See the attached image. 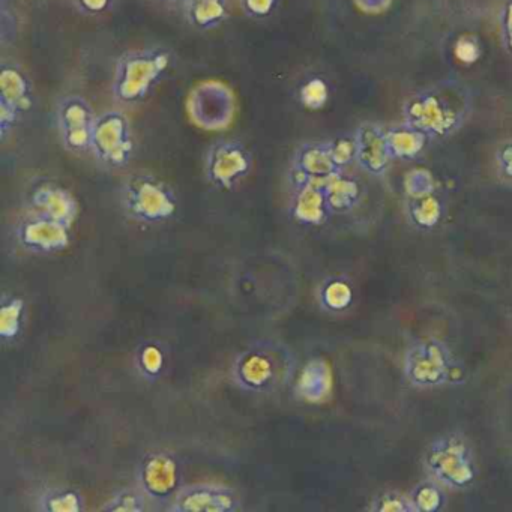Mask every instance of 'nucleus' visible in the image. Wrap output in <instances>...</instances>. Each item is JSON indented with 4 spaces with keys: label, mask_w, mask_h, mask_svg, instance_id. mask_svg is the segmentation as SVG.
<instances>
[{
    "label": "nucleus",
    "mask_w": 512,
    "mask_h": 512,
    "mask_svg": "<svg viewBox=\"0 0 512 512\" xmlns=\"http://www.w3.org/2000/svg\"><path fill=\"white\" fill-rule=\"evenodd\" d=\"M82 4L89 10L98 11L106 7L107 0H82Z\"/></svg>",
    "instance_id": "nucleus-29"
},
{
    "label": "nucleus",
    "mask_w": 512,
    "mask_h": 512,
    "mask_svg": "<svg viewBox=\"0 0 512 512\" xmlns=\"http://www.w3.org/2000/svg\"><path fill=\"white\" fill-rule=\"evenodd\" d=\"M91 151L100 163L109 167H124L134 154V139L130 121L121 112L98 116Z\"/></svg>",
    "instance_id": "nucleus-6"
},
{
    "label": "nucleus",
    "mask_w": 512,
    "mask_h": 512,
    "mask_svg": "<svg viewBox=\"0 0 512 512\" xmlns=\"http://www.w3.org/2000/svg\"><path fill=\"white\" fill-rule=\"evenodd\" d=\"M337 167L328 146H304L296 155L293 179L298 188L308 182H325L335 175Z\"/></svg>",
    "instance_id": "nucleus-15"
},
{
    "label": "nucleus",
    "mask_w": 512,
    "mask_h": 512,
    "mask_svg": "<svg viewBox=\"0 0 512 512\" xmlns=\"http://www.w3.org/2000/svg\"><path fill=\"white\" fill-rule=\"evenodd\" d=\"M277 364L274 356L262 349H251L242 353L235 364V379L242 388L263 391L274 383Z\"/></svg>",
    "instance_id": "nucleus-14"
},
{
    "label": "nucleus",
    "mask_w": 512,
    "mask_h": 512,
    "mask_svg": "<svg viewBox=\"0 0 512 512\" xmlns=\"http://www.w3.org/2000/svg\"><path fill=\"white\" fill-rule=\"evenodd\" d=\"M326 182V181H325ZM325 182H308L298 188L295 203H293V217L302 224H319L325 220L326 202Z\"/></svg>",
    "instance_id": "nucleus-17"
},
{
    "label": "nucleus",
    "mask_w": 512,
    "mask_h": 512,
    "mask_svg": "<svg viewBox=\"0 0 512 512\" xmlns=\"http://www.w3.org/2000/svg\"><path fill=\"white\" fill-rule=\"evenodd\" d=\"M139 479L143 491L154 499L175 496L178 493V463L166 452H155L143 460Z\"/></svg>",
    "instance_id": "nucleus-11"
},
{
    "label": "nucleus",
    "mask_w": 512,
    "mask_h": 512,
    "mask_svg": "<svg viewBox=\"0 0 512 512\" xmlns=\"http://www.w3.org/2000/svg\"><path fill=\"white\" fill-rule=\"evenodd\" d=\"M413 506L415 511L433 512L440 509V506L445 502V496H443L440 488L434 482H422L418 487L415 488L412 494Z\"/></svg>",
    "instance_id": "nucleus-23"
},
{
    "label": "nucleus",
    "mask_w": 512,
    "mask_h": 512,
    "mask_svg": "<svg viewBox=\"0 0 512 512\" xmlns=\"http://www.w3.org/2000/svg\"><path fill=\"white\" fill-rule=\"evenodd\" d=\"M59 133L65 146L74 152L91 151L97 116L82 97H68L59 103Z\"/></svg>",
    "instance_id": "nucleus-8"
},
{
    "label": "nucleus",
    "mask_w": 512,
    "mask_h": 512,
    "mask_svg": "<svg viewBox=\"0 0 512 512\" xmlns=\"http://www.w3.org/2000/svg\"><path fill=\"white\" fill-rule=\"evenodd\" d=\"M425 469L434 481L449 488L469 487L476 478L472 448L457 434H448L431 443L425 454Z\"/></svg>",
    "instance_id": "nucleus-2"
},
{
    "label": "nucleus",
    "mask_w": 512,
    "mask_h": 512,
    "mask_svg": "<svg viewBox=\"0 0 512 512\" xmlns=\"http://www.w3.org/2000/svg\"><path fill=\"white\" fill-rule=\"evenodd\" d=\"M169 68V56L160 50L124 56L116 67L113 94L122 103H140Z\"/></svg>",
    "instance_id": "nucleus-1"
},
{
    "label": "nucleus",
    "mask_w": 512,
    "mask_h": 512,
    "mask_svg": "<svg viewBox=\"0 0 512 512\" xmlns=\"http://www.w3.org/2000/svg\"><path fill=\"white\" fill-rule=\"evenodd\" d=\"M454 362L448 347L440 341L422 340L413 344L404 358V374L413 386L434 388L451 379Z\"/></svg>",
    "instance_id": "nucleus-5"
},
{
    "label": "nucleus",
    "mask_w": 512,
    "mask_h": 512,
    "mask_svg": "<svg viewBox=\"0 0 512 512\" xmlns=\"http://www.w3.org/2000/svg\"><path fill=\"white\" fill-rule=\"evenodd\" d=\"M101 509L107 512H143L146 509V497L133 488H124Z\"/></svg>",
    "instance_id": "nucleus-22"
},
{
    "label": "nucleus",
    "mask_w": 512,
    "mask_h": 512,
    "mask_svg": "<svg viewBox=\"0 0 512 512\" xmlns=\"http://www.w3.org/2000/svg\"><path fill=\"white\" fill-rule=\"evenodd\" d=\"M40 509L46 512H82L85 499L77 491L52 488L40 497Z\"/></svg>",
    "instance_id": "nucleus-19"
},
{
    "label": "nucleus",
    "mask_w": 512,
    "mask_h": 512,
    "mask_svg": "<svg viewBox=\"0 0 512 512\" xmlns=\"http://www.w3.org/2000/svg\"><path fill=\"white\" fill-rule=\"evenodd\" d=\"M187 113L193 125L202 130H227L236 116L235 94L226 83L206 80L188 94Z\"/></svg>",
    "instance_id": "nucleus-3"
},
{
    "label": "nucleus",
    "mask_w": 512,
    "mask_h": 512,
    "mask_svg": "<svg viewBox=\"0 0 512 512\" xmlns=\"http://www.w3.org/2000/svg\"><path fill=\"white\" fill-rule=\"evenodd\" d=\"M241 500L233 488L221 484H193L179 488L173 496V512H233Z\"/></svg>",
    "instance_id": "nucleus-9"
},
{
    "label": "nucleus",
    "mask_w": 512,
    "mask_h": 512,
    "mask_svg": "<svg viewBox=\"0 0 512 512\" xmlns=\"http://www.w3.org/2000/svg\"><path fill=\"white\" fill-rule=\"evenodd\" d=\"M299 97L307 109L319 110L325 106L328 91H326V85L322 80L314 79L302 86Z\"/></svg>",
    "instance_id": "nucleus-27"
},
{
    "label": "nucleus",
    "mask_w": 512,
    "mask_h": 512,
    "mask_svg": "<svg viewBox=\"0 0 512 512\" xmlns=\"http://www.w3.org/2000/svg\"><path fill=\"white\" fill-rule=\"evenodd\" d=\"M352 289L341 280H332L323 287L322 302L328 310L343 311L352 304Z\"/></svg>",
    "instance_id": "nucleus-24"
},
{
    "label": "nucleus",
    "mask_w": 512,
    "mask_h": 512,
    "mask_svg": "<svg viewBox=\"0 0 512 512\" xmlns=\"http://www.w3.org/2000/svg\"><path fill=\"white\" fill-rule=\"evenodd\" d=\"M31 104L28 79L16 68H4L0 76V130L4 136Z\"/></svg>",
    "instance_id": "nucleus-12"
},
{
    "label": "nucleus",
    "mask_w": 512,
    "mask_h": 512,
    "mask_svg": "<svg viewBox=\"0 0 512 512\" xmlns=\"http://www.w3.org/2000/svg\"><path fill=\"white\" fill-rule=\"evenodd\" d=\"M25 301L17 296L4 298L0 308V337L4 341H13L22 331Z\"/></svg>",
    "instance_id": "nucleus-18"
},
{
    "label": "nucleus",
    "mask_w": 512,
    "mask_h": 512,
    "mask_svg": "<svg viewBox=\"0 0 512 512\" xmlns=\"http://www.w3.org/2000/svg\"><path fill=\"white\" fill-rule=\"evenodd\" d=\"M164 362H166V358H164L163 350L157 344H146L140 350L139 364L146 376H160L164 368Z\"/></svg>",
    "instance_id": "nucleus-26"
},
{
    "label": "nucleus",
    "mask_w": 512,
    "mask_h": 512,
    "mask_svg": "<svg viewBox=\"0 0 512 512\" xmlns=\"http://www.w3.org/2000/svg\"><path fill=\"white\" fill-rule=\"evenodd\" d=\"M247 5L254 13H266L271 8L272 0H247Z\"/></svg>",
    "instance_id": "nucleus-28"
},
{
    "label": "nucleus",
    "mask_w": 512,
    "mask_h": 512,
    "mask_svg": "<svg viewBox=\"0 0 512 512\" xmlns=\"http://www.w3.org/2000/svg\"><path fill=\"white\" fill-rule=\"evenodd\" d=\"M371 511L379 512H413L412 497L400 493V491H388V493L380 494L371 503Z\"/></svg>",
    "instance_id": "nucleus-25"
},
{
    "label": "nucleus",
    "mask_w": 512,
    "mask_h": 512,
    "mask_svg": "<svg viewBox=\"0 0 512 512\" xmlns=\"http://www.w3.org/2000/svg\"><path fill=\"white\" fill-rule=\"evenodd\" d=\"M323 190H325L328 208L334 209V211H343V209L349 208L356 197L355 185L337 178L335 175L325 182Z\"/></svg>",
    "instance_id": "nucleus-20"
},
{
    "label": "nucleus",
    "mask_w": 512,
    "mask_h": 512,
    "mask_svg": "<svg viewBox=\"0 0 512 512\" xmlns=\"http://www.w3.org/2000/svg\"><path fill=\"white\" fill-rule=\"evenodd\" d=\"M124 203L131 218L149 224L169 220L178 208L172 190L152 176L131 178L125 185Z\"/></svg>",
    "instance_id": "nucleus-4"
},
{
    "label": "nucleus",
    "mask_w": 512,
    "mask_h": 512,
    "mask_svg": "<svg viewBox=\"0 0 512 512\" xmlns=\"http://www.w3.org/2000/svg\"><path fill=\"white\" fill-rule=\"evenodd\" d=\"M205 167L215 187L232 190L253 169V157L241 143L221 140L209 148Z\"/></svg>",
    "instance_id": "nucleus-7"
},
{
    "label": "nucleus",
    "mask_w": 512,
    "mask_h": 512,
    "mask_svg": "<svg viewBox=\"0 0 512 512\" xmlns=\"http://www.w3.org/2000/svg\"><path fill=\"white\" fill-rule=\"evenodd\" d=\"M190 4L191 17L200 26L217 25L226 14L223 0H191Z\"/></svg>",
    "instance_id": "nucleus-21"
},
{
    "label": "nucleus",
    "mask_w": 512,
    "mask_h": 512,
    "mask_svg": "<svg viewBox=\"0 0 512 512\" xmlns=\"http://www.w3.org/2000/svg\"><path fill=\"white\" fill-rule=\"evenodd\" d=\"M332 371L323 359H311L299 374L296 395L307 403H322L331 395Z\"/></svg>",
    "instance_id": "nucleus-16"
},
{
    "label": "nucleus",
    "mask_w": 512,
    "mask_h": 512,
    "mask_svg": "<svg viewBox=\"0 0 512 512\" xmlns=\"http://www.w3.org/2000/svg\"><path fill=\"white\" fill-rule=\"evenodd\" d=\"M70 232V227L65 224L35 214L20 224L17 235L26 250L38 254H55L70 245Z\"/></svg>",
    "instance_id": "nucleus-10"
},
{
    "label": "nucleus",
    "mask_w": 512,
    "mask_h": 512,
    "mask_svg": "<svg viewBox=\"0 0 512 512\" xmlns=\"http://www.w3.org/2000/svg\"><path fill=\"white\" fill-rule=\"evenodd\" d=\"M32 208L41 217L73 227L79 215V203L73 194L56 184H43L35 188L31 196Z\"/></svg>",
    "instance_id": "nucleus-13"
}]
</instances>
